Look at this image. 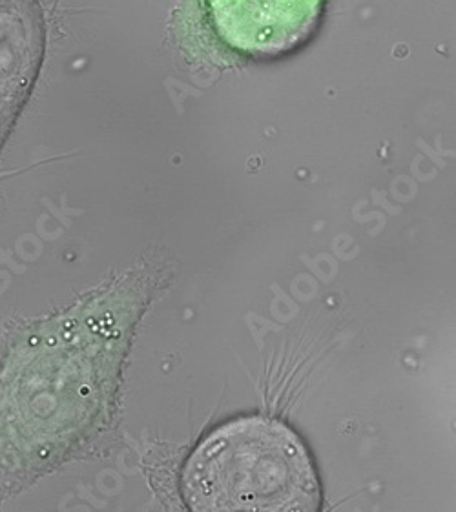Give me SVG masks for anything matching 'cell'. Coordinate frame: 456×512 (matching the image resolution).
Instances as JSON below:
<instances>
[{
  "label": "cell",
  "instance_id": "cell-2",
  "mask_svg": "<svg viewBox=\"0 0 456 512\" xmlns=\"http://www.w3.org/2000/svg\"><path fill=\"white\" fill-rule=\"evenodd\" d=\"M219 33L243 52L276 55L305 41L320 17V2H214Z\"/></svg>",
  "mask_w": 456,
  "mask_h": 512
},
{
  "label": "cell",
  "instance_id": "cell-1",
  "mask_svg": "<svg viewBox=\"0 0 456 512\" xmlns=\"http://www.w3.org/2000/svg\"><path fill=\"white\" fill-rule=\"evenodd\" d=\"M181 489L197 512H314L322 502L300 438L267 418L230 421L201 441Z\"/></svg>",
  "mask_w": 456,
  "mask_h": 512
}]
</instances>
